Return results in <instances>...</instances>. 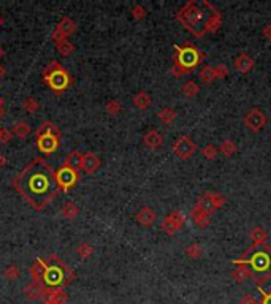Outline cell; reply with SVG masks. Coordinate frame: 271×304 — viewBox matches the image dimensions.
Returning <instances> with one entry per match:
<instances>
[{
  "label": "cell",
  "instance_id": "6da1fadb",
  "mask_svg": "<svg viewBox=\"0 0 271 304\" xmlns=\"http://www.w3.org/2000/svg\"><path fill=\"white\" fill-rule=\"evenodd\" d=\"M11 186L37 211L45 209V206L53 201L60 190L58 181H56V173L41 157L30 162L15 177Z\"/></svg>",
  "mask_w": 271,
  "mask_h": 304
},
{
  "label": "cell",
  "instance_id": "7a4b0ae2",
  "mask_svg": "<svg viewBox=\"0 0 271 304\" xmlns=\"http://www.w3.org/2000/svg\"><path fill=\"white\" fill-rule=\"evenodd\" d=\"M49 258L54 263H48L46 272L43 276V284L48 288H64L67 284H70L75 279V272L56 255H51Z\"/></svg>",
  "mask_w": 271,
  "mask_h": 304
},
{
  "label": "cell",
  "instance_id": "3957f363",
  "mask_svg": "<svg viewBox=\"0 0 271 304\" xmlns=\"http://www.w3.org/2000/svg\"><path fill=\"white\" fill-rule=\"evenodd\" d=\"M216 13V11H214ZM214 13H211V15H206V13L203 10L198 8V5L195 2H189L184 8L181 10L179 13V21L186 25V27L192 32V34H195L198 37V25H201L203 27V30L206 32V24L208 21H210V18L214 15Z\"/></svg>",
  "mask_w": 271,
  "mask_h": 304
},
{
  "label": "cell",
  "instance_id": "277c9868",
  "mask_svg": "<svg viewBox=\"0 0 271 304\" xmlns=\"http://www.w3.org/2000/svg\"><path fill=\"white\" fill-rule=\"evenodd\" d=\"M174 48H176V51H178V53H176V57H174L176 65L184 68L186 72H191V70L194 67H197L200 60L203 59V54H201L195 46H191L189 43L184 48H181V46H174Z\"/></svg>",
  "mask_w": 271,
  "mask_h": 304
},
{
  "label": "cell",
  "instance_id": "5b68a950",
  "mask_svg": "<svg viewBox=\"0 0 271 304\" xmlns=\"http://www.w3.org/2000/svg\"><path fill=\"white\" fill-rule=\"evenodd\" d=\"M43 79H45V82L49 86V89H51V91L56 92V94H62L68 86L72 84L70 75L62 68V65H59L56 70H53L51 73L43 75Z\"/></svg>",
  "mask_w": 271,
  "mask_h": 304
},
{
  "label": "cell",
  "instance_id": "8992f818",
  "mask_svg": "<svg viewBox=\"0 0 271 304\" xmlns=\"http://www.w3.org/2000/svg\"><path fill=\"white\" fill-rule=\"evenodd\" d=\"M236 263H246L249 265L252 271L258 272V274H267L271 269V255L270 250H255L249 258L238 260Z\"/></svg>",
  "mask_w": 271,
  "mask_h": 304
},
{
  "label": "cell",
  "instance_id": "52a82bcc",
  "mask_svg": "<svg viewBox=\"0 0 271 304\" xmlns=\"http://www.w3.org/2000/svg\"><path fill=\"white\" fill-rule=\"evenodd\" d=\"M56 181H58L60 190H64V192H70V189H73L78 184L79 174H78V171H75V170L62 165V167L56 171Z\"/></svg>",
  "mask_w": 271,
  "mask_h": 304
},
{
  "label": "cell",
  "instance_id": "ba28073f",
  "mask_svg": "<svg viewBox=\"0 0 271 304\" xmlns=\"http://www.w3.org/2000/svg\"><path fill=\"white\" fill-rule=\"evenodd\" d=\"M195 151H197V146H195V143L192 141V139L189 136H186V135L179 136L173 144V152L179 158H182V160L191 158L195 154Z\"/></svg>",
  "mask_w": 271,
  "mask_h": 304
},
{
  "label": "cell",
  "instance_id": "9c48e42d",
  "mask_svg": "<svg viewBox=\"0 0 271 304\" xmlns=\"http://www.w3.org/2000/svg\"><path fill=\"white\" fill-rule=\"evenodd\" d=\"M22 291L30 301H39V300H45L49 288L40 281H30L26 287L22 288Z\"/></svg>",
  "mask_w": 271,
  "mask_h": 304
},
{
  "label": "cell",
  "instance_id": "30bf717a",
  "mask_svg": "<svg viewBox=\"0 0 271 304\" xmlns=\"http://www.w3.org/2000/svg\"><path fill=\"white\" fill-rule=\"evenodd\" d=\"M77 30V24H75L70 18H64L62 21L58 24V27H56V30L53 32V41L54 43H59L62 40H65L67 37H70L73 32Z\"/></svg>",
  "mask_w": 271,
  "mask_h": 304
},
{
  "label": "cell",
  "instance_id": "8fae6325",
  "mask_svg": "<svg viewBox=\"0 0 271 304\" xmlns=\"http://www.w3.org/2000/svg\"><path fill=\"white\" fill-rule=\"evenodd\" d=\"M244 124L246 127H248L249 130L252 132H258L262 130L265 124H267V116L263 114V111L257 110V108H254V110H251L248 114L244 116Z\"/></svg>",
  "mask_w": 271,
  "mask_h": 304
},
{
  "label": "cell",
  "instance_id": "7c38bea8",
  "mask_svg": "<svg viewBox=\"0 0 271 304\" xmlns=\"http://www.w3.org/2000/svg\"><path fill=\"white\" fill-rule=\"evenodd\" d=\"M182 225H184V214H182L181 211H173L172 214L163 219L162 230L167 234H174Z\"/></svg>",
  "mask_w": 271,
  "mask_h": 304
},
{
  "label": "cell",
  "instance_id": "4fadbf2b",
  "mask_svg": "<svg viewBox=\"0 0 271 304\" xmlns=\"http://www.w3.org/2000/svg\"><path fill=\"white\" fill-rule=\"evenodd\" d=\"M59 138L54 135H43L37 136V148L43 155H51L53 152L59 148Z\"/></svg>",
  "mask_w": 271,
  "mask_h": 304
},
{
  "label": "cell",
  "instance_id": "5bb4252c",
  "mask_svg": "<svg viewBox=\"0 0 271 304\" xmlns=\"http://www.w3.org/2000/svg\"><path fill=\"white\" fill-rule=\"evenodd\" d=\"M100 165H102V160L97 154H94V152L83 154V171L86 174H94L100 168Z\"/></svg>",
  "mask_w": 271,
  "mask_h": 304
},
{
  "label": "cell",
  "instance_id": "9a60e30c",
  "mask_svg": "<svg viewBox=\"0 0 271 304\" xmlns=\"http://www.w3.org/2000/svg\"><path fill=\"white\" fill-rule=\"evenodd\" d=\"M67 293L64 288H49L46 298L43 300V304H65Z\"/></svg>",
  "mask_w": 271,
  "mask_h": 304
},
{
  "label": "cell",
  "instance_id": "2e32d148",
  "mask_svg": "<svg viewBox=\"0 0 271 304\" xmlns=\"http://www.w3.org/2000/svg\"><path fill=\"white\" fill-rule=\"evenodd\" d=\"M48 268V262L43 258H37L35 262L30 266V276H32V281H40L43 282V276H45Z\"/></svg>",
  "mask_w": 271,
  "mask_h": 304
},
{
  "label": "cell",
  "instance_id": "e0dca14e",
  "mask_svg": "<svg viewBox=\"0 0 271 304\" xmlns=\"http://www.w3.org/2000/svg\"><path fill=\"white\" fill-rule=\"evenodd\" d=\"M143 143L149 149H157V148H160V146L163 144V136H162L160 132L149 130L146 135L143 136Z\"/></svg>",
  "mask_w": 271,
  "mask_h": 304
},
{
  "label": "cell",
  "instance_id": "ac0fdd59",
  "mask_svg": "<svg viewBox=\"0 0 271 304\" xmlns=\"http://www.w3.org/2000/svg\"><path fill=\"white\" fill-rule=\"evenodd\" d=\"M64 167H68L75 171H83V154H79L78 151H72L70 154L65 157Z\"/></svg>",
  "mask_w": 271,
  "mask_h": 304
},
{
  "label": "cell",
  "instance_id": "d6986e66",
  "mask_svg": "<svg viewBox=\"0 0 271 304\" xmlns=\"http://www.w3.org/2000/svg\"><path fill=\"white\" fill-rule=\"evenodd\" d=\"M136 220H138V224L143 227H151L155 220V212L151 208L144 206L136 212Z\"/></svg>",
  "mask_w": 271,
  "mask_h": 304
},
{
  "label": "cell",
  "instance_id": "ffe728a7",
  "mask_svg": "<svg viewBox=\"0 0 271 304\" xmlns=\"http://www.w3.org/2000/svg\"><path fill=\"white\" fill-rule=\"evenodd\" d=\"M235 68L241 73H248V72H251L252 68H254V59H252L251 56L244 54V53L239 54L235 59Z\"/></svg>",
  "mask_w": 271,
  "mask_h": 304
},
{
  "label": "cell",
  "instance_id": "44dd1931",
  "mask_svg": "<svg viewBox=\"0 0 271 304\" xmlns=\"http://www.w3.org/2000/svg\"><path fill=\"white\" fill-rule=\"evenodd\" d=\"M60 214H62V217H64V219H67V220H73V219H77V217H78L79 208H78L77 205H75V203L67 201L65 205L62 206Z\"/></svg>",
  "mask_w": 271,
  "mask_h": 304
},
{
  "label": "cell",
  "instance_id": "7402d4cb",
  "mask_svg": "<svg viewBox=\"0 0 271 304\" xmlns=\"http://www.w3.org/2000/svg\"><path fill=\"white\" fill-rule=\"evenodd\" d=\"M191 215H192V219H194L195 224H197L198 227H201V228L208 227V224H210V214L203 212V211H201V209H198L197 206H195V208L192 209Z\"/></svg>",
  "mask_w": 271,
  "mask_h": 304
},
{
  "label": "cell",
  "instance_id": "603a6c76",
  "mask_svg": "<svg viewBox=\"0 0 271 304\" xmlns=\"http://www.w3.org/2000/svg\"><path fill=\"white\" fill-rule=\"evenodd\" d=\"M195 206H197L198 209H201V211L206 212V214H211V212L214 211V209H216V208H214V205H213V201H211L210 192H206V193L201 195L200 198H198V201H197V205H195Z\"/></svg>",
  "mask_w": 271,
  "mask_h": 304
},
{
  "label": "cell",
  "instance_id": "cb8c5ba5",
  "mask_svg": "<svg viewBox=\"0 0 271 304\" xmlns=\"http://www.w3.org/2000/svg\"><path fill=\"white\" fill-rule=\"evenodd\" d=\"M43 135H54V136H60V132L58 130V127H56L53 122H49V120H45L40 127L39 130H37V136H43Z\"/></svg>",
  "mask_w": 271,
  "mask_h": 304
},
{
  "label": "cell",
  "instance_id": "d4e9b609",
  "mask_svg": "<svg viewBox=\"0 0 271 304\" xmlns=\"http://www.w3.org/2000/svg\"><path fill=\"white\" fill-rule=\"evenodd\" d=\"M11 132H13V135L18 138H26L30 135L32 129H30V125L27 122H24V120H18V122L13 125V129H11Z\"/></svg>",
  "mask_w": 271,
  "mask_h": 304
},
{
  "label": "cell",
  "instance_id": "484cf974",
  "mask_svg": "<svg viewBox=\"0 0 271 304\" xmlns=\"http://www.w3.org/2000/svg\"><path fill=\"white\" fill-rule=\"evenodd\" d=\"M134 105L138 108V110H146V108H149L151 105V97L148 92L144 91H140L138 94H135L134 97Z\"/></svg>",
  "mask_w": 271,
  "mask_h": 304
},
{
  "label": "cell",
  "instance_id": "4316f807",
  "mask_svg": "<svg viewBox=\"0 0 271 304\" xmlns=\"http://www.w3.org/2000/svg\"><path fill=\"white\" fill-rule=\"evenodd\" d=\"M238 266L235 269H233V272H232V277L235 279V281L238 282V284H241V282H244L246 281V277H249V269L246 268L244 266V263H236Z\"/></svg>",
  "mask_w": 271,
  "mask_h": 304
},
{
  "label": "cell",
  "instance_id": "83f0119b",
  "mask_svg": "<svg viewBox=\"0 0 271 304\" xmlns=\"http://www.w3.org/2000/svg\"><path fill=\"white\" fill-rule=\"evenodd\" d=\"M157 116H159V119L162 120L163 124H172L176 120V117H178V114H176V111L172 110V108H163Z\"/></svg>",
  "mask_w": 271,
  "mask_h": 304
},
{
  "label": "cell",
  "instance_id": "f1b7e54d",
  "mask_svg": "<svg viewBox=\"0 0 271 304\" xmlns=\"http://www.w3.org/2000/svg\"><path fill=\"white\" fill-rule=\"evenodd\" d=\"M56 48H58V53L62 56V57H68L73 51H75V46L65 38V40H62L59 43H56Z\"/></svg>",
  "mask_w": 271,
  "mask_h": 304
},
{
  "label": "cell",
  "instance_id": "f546056e",
  "mask_svg": "<svg viewBox=\"0 0 271 304\" xmlns=\"http://www.w3.org/2000/svg\"><path fill=\"white\" fill-rule=\"evenodd\" d=\"M198 92H200V87L195 81H187L186 84L182 86V94H184L187 98H194Z\"/></svg>",
  "mask_w": 271,
  "mask_h": 304
},
{
  "label": "cell",
  "instance_id": "4dcf8cb0",
  "mask_svg": "<svg viewBox=\"0 0 271 304\" xmlns=\"http://www.w3.org/2000/svg\"><path fill=\"white\" fill-rule=\"evenodd\" d=\"M77 253H78V257H79V258L87 260V258H91V257L94 255V247H92L89 243H81V244L77 247Z\"/></svg>",
  "mask_w": 271,
  "mask_h": 304
},
{
  "label": "cell",
  "instance_id": "1f68e13d",
  "mask_svg": "<svg viewBox=\"0 0 271 304\" xmlns=\"http://www.w3.org/2000/svg\"><path fill=\"white\" fill-rule=\"evenodd\" d=\"M225 157H230L236 152V144L232 141V139H224L222 143H220V149H219Z\"/></svg>",
  "mask_w": 271,
  "mask_h": 304
},
{
  "label": "cell",
  "instance_id": "d6a6232c",
  "mask_svg": "<svg viewBox=\"0 0 271 304\" xmlns=\"http://www.w3.org/2000/svg\"><path fill=\"white\" fill-rule=\"evenodd\" d=\"M200 79L206 82V84H210V82H213L214 79H216V73H214V67H210V65H206L201 68V72H200Z\"/></svg>",
  "mask_w": 271,
  "mask_h": 304
},
{
  "label": "cell",
  "instance_id": "836d02e7",
  "mask_svg": "<svg viewBox=\"0 0 271 304\" xmlns=\"http://www.w3.org/2000/svg\"><path fill=\"white\" fill-rule=\"evenodd\" d=\"M251 239L255 244H263L267 241V231L263 230V227H255L251 233Z\"/></svg>",
  "mask_w": 271,
  "mask_h": 304
},
{
  "label": "cell",
  "instance_id": "e575fe53",
  "mask_svg": "<svg viewBox=\"0 0 271 304\" xmlns=\"http://www.w3.org/2000/svg\"><path fill=\"white\" fill-rule=\"evenodd\" d=\"M220 25H222V18H220V15L216 11L206 24V32H216Z\"/></svg>",
  "mask_w": 271,
  "mask_h": 304
},
{
  "label": "cell",
  "instance_id": "d590c367",
  "mask_svg": "<svg viewBox=\"0 0 271 304\" xmlns=\"http://www.w3.org/2000/svg\"><path fill=\"white\" fill-rule=\"evenodd\" d=\"M22 108H24V110H26L27 113L32 114V113H35V111H39L40 105H39V101H37V98H34V97H27L26 100H24Z\"/></svg>",
  "mask_w": 271,
  "mask_h": 304
},
{
  "label": "cell",
  "instance_id": "8d00e7d4",
  "mask_svg": "<svg viewBox=\"0 0 271 304\" xmlns=\"http://www.w3.org/2000/svg\"><path fill=\"white\" fill-rule=\"evenodd\" d=\"M201 154H203L205 158H208V160H213V158H216L217 154H219V149L216 148V146L213 144H208L203 148V151H201Z\"/></svg>",
  "mask_w": 271,
  "mask_h": 304
},
{
  "label": "cell",
  "instance_id": "74e56055",
  "mask_svg": "<svg viewBox=\"0 0 271 304\" xmlns=\"http://www.w3.org/2000/svg\"><path fill=\"white\" fill-rule=\"evenodd\" d=\"M5 277L8 279V281H18L19 279V269H18L16 265H10L7 269H5Z\"/></svg>",
  "mask_w": 271,
  "mask_h": 304
},
{
  "label": "cell",
  "instance_id": "f35d334b",
  "mask_svg": "<svg viewBox=\"0 0 271 304\" xmlns=\"http://www.w3.org/2000/svg\"><path fill=\"white\" fill-rule=\"evenodd\" d=\"M186 253L191 258H200L201 253H203V250H201V246L200 244H191L186 249Z\"/></svg>",
  "mask_w": 271,
  "mask_h": 304
},
{
  "label": "cell",
  "instance_id": "ab89813d",
  "mask_svg": "<svg viewBox=\"0 0 271 304\" xmlns=\"http://www.w3.org/2000/svg\"><path fill=\"white\" fill-rule=\"evenodd\" d=\"M106 111L111 116H117L119 113H121V103H119L117 100H111L108 101V105H106Z\"/></svg>",
  "mask_w": 271,
  "mask_h": 304
},
{
  "label": "cell",
  "instance_id": "60d3db41",
  "mask_svg": "<svg viewBox=\"0 0 271 304\" xmlns=\"http://www.w3.org/2000/svg\"><path fill=\"white\" fill-rule=\"evenodd\" d=\"M210 196H211V201H213L214 208L222 206L224 203H225V196H224V195H220V193H217V192H210Z\"/></svg>",
  "mask_w": 271,
  "mask_h": 304
},
{
  "label": "cell",
  "instance_id": "b9f144b4",
  "mask_svg": "<svg viewBox=\"0 0 271 304\" xmlns=\"http://www.w3.org/2000/svg\"><path fill=\"white\" fill-rule=\"evenodd\" d=\"M11 138H13V132L8 129H0V143L7 144L8 141H11Z\"/></svg>",
  "mask_w": 271,
  "mask_h": 304
},
{
  "label": "cell",
  "instance_id": "7bdbcfd3",
  "mask_svg": "<svg viewBox=\"0 0 271 304\" xmlns=\"http://www.w3.org/2000/svg\"><path fill=\"white\" fill-rule=\"evenodd\" d=\"M132 15H134L135 19H143L144 16H146V8L141 5H136V6H134V10H132Z\"/></svg>",
  "mask_w": 271,
  "mask_h": 304
},
{
  "label": "cell",
  "instance_id": "ee69618b",
  "mask_svg": "<svg viewBox=\"0 0 271 304\" xmlns=\"http://www.w3.org/2000/svg\"><path fill=\"white\" fill-rule=\"evenodd\" d=\"M214 73H216V78H225L227 75H229V68H227L224 63H220V65L214 67Z\"/></svg>",
  "mask_w": 271,
  "mask_h": 304
},
{
  "label": "cell",
  "instance_id": "f6af8a7d",
  "mask_svg": "<svg viewBox=\"0 0 271 304\" xmlns=\"http://www.w3.org/2000/svg\"><path fill=\"white\" fill-rule=\"evenodd\" d=\"M239 304H258L257 303V300H255V296L254 295H251V293H248V295H244L241 300H239Z\"/></svg>",
  "mask_w": 271,
  "mask_h": 304
},
{
  "label": "cell",
  "instance_id": "bcb514c9",
  "mask_svg": "<svg viewBox=\"0 0 271 304\" xmlns=\"http://www.w3.org/2000/svg\"><path fill=\"white\" fill-rule=\"evenodd\" d=\"M170 72H172V75H173V76H176V78H179V76H182L184 73H187L184 68H181L179 65H176V63H174V65L172 67V70H170Z\"/></svg>",
  "mask_w": 271,
  "mask_h": 304
},
{
  "label": "cell",
  "instance_id": "7dc6e473",
  "mask_svg": "<svg viewBox=\"0 0 271 304\" xmlns=\"http://www.w3.org/2000/svg\"><path fill=\"white\" fill-rule=\"evenodd\" d=\"M263 37L267 38V40H271V24H267L263 27Z\"/></svg>",
  "mask_w": 271,
  "mask_h": 304
},
{
  "label": "cell",
  "instance_id": "c3c4849f",
  "mask_svg": "<svg viewBox=\"0 0 271 304\" xmlns=\"http://www.w3.org/2000/svg\"><path fill=\"white\" fill-rule=\"evenodd\" d=\"M262 295H263L262 304H271V293H267V291H262Z\"/></svg>",
  "mask_w": 271,
  "mask_h": 304
},
{
  "label": "cell",
  "instance_id": "681fc988",
  "mask_svg": "<svg viewBox=\"0 0 271 304\" xmlns=\"http://www.w3.org/2000/svg\"><path fill=\"white\" fill-rule=\"evenodd\" d=\"M5 163V158L2 157V155H0V167H2V165Z\"/></svg>",
  "mask_w": 271,
  "mask_h": 304
},
{
  "label": "cell",
  "instance_id": "f907efd6",
  "mask_svg": "<svg viewBox=\"0 0 271 304\" xmlns=\"http://www.w3.org/2000/svg\"><path fill=\"white\" fill-rule=\"evenodd\" d=\"M2 57H3V49L0 48V60H2Z\"/></svg>",
  "mask_w": 271,
  "mask_h": 304
},
{
  "label": "cell",
  "instance_id": "816d5d0a",
  "mask_svg": "<svg viewBox=\"0 0 271 304\" xmlns=\"http://www.w3.org/2000/svg\"><path fill=\"white\" fill-rule=\"evenodd\" d=\"M3 75V68L2 67H0V76H2Z\"/></svg>",
  "mask_w": 271,
  "mask_h": 304
},
{
  "label": "cell",
  "instance_id": "f5cc1de1",
  "mask_svg": "<svg viewBox=\"0 0 271 304\" xmlns=\"http://www.w3.org/2000/svg\"><path fill=\"white\" fill-rule=\"evenodd\" d=\"M0 105H2V98H0Z\"/></svg>",
  "mask_w": 271,
  "mask_h": 304
}]
</instances>
